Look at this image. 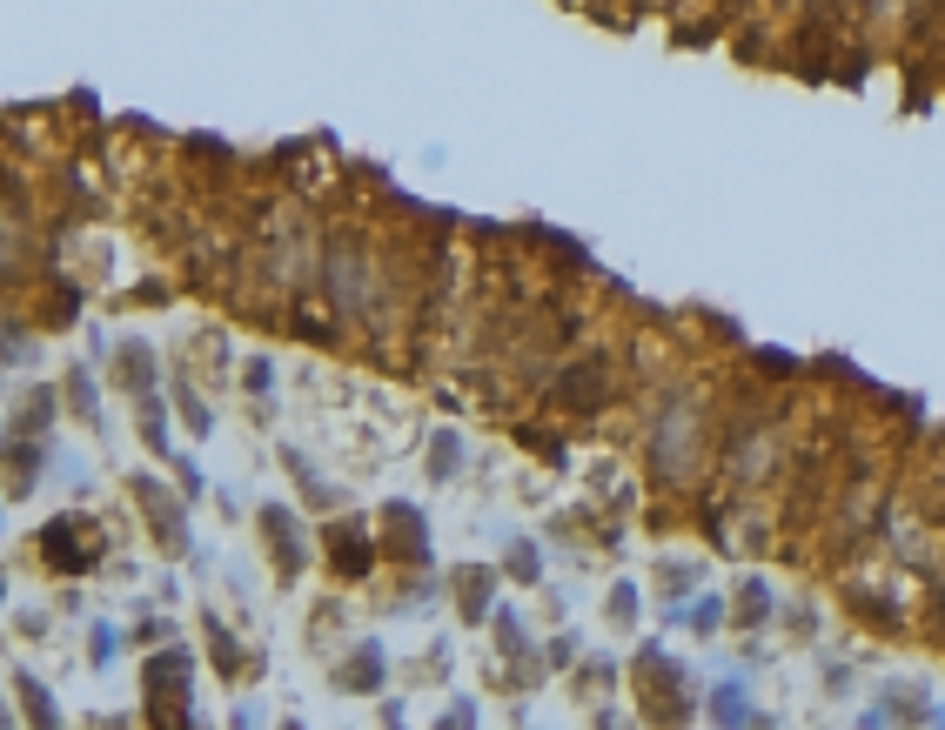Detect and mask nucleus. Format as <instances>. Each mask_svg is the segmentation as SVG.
<instances>
[{"label": "nucleus", "instance_id": "1", "mask_svg": "<svg viewBox=\"0 0 945 730\" xmlns=\"http://www.w3.org/2000/svg\"><path fill=\"white\" fill-rule=\"evenodd\" d=\"M41 550L54 556V563H68V570H88L94 563V550H101V536H94V523L88 516H61L54 530L41 536Z\"/></svg>", "mask_w": 945, "mask_h": 730}, {"label": "nucleus", "instance_id": "2", "mask_svg": "<svg viewBox=\"0 0 945 730\" xmlns=\"http://www.w3.org/2000/svg\"><path fill=\"white\" fill-rule=\"evenodd\" d=\"M135 496H141L148 509H155L161 543H168V550H181V543H188V536H181V509H168V503H161V489H155V483H135Z\"/></svg>", "mask_w": 945, "mask_h": 730}, {"label": "nucleus", "instance_id": "3", "mask_svg": "<svg viewBox=\"0 0 945 730\" xmlns=\"http://www.w3.org/2000/svg\"><path fill=\"white\" fill-rule=\"evenodd\" d=\"M14 697L27 704V717H34V730H61L54 724V704H47V690L34 684V677H14Z\"/></svg>", "mask_w": 945, "mask_h": 730}, {"label": "nucleus", "instance_id": "4", "mask_svg": "<svg viewBox=\"0 0 945 730\" xmlns=\"http://www.w3.org/2000/svg\"><path fill=\"white\" fill-rule=\"evenodd\" d=\"M644 670H651V677H664V684H671V670L657 664V657H644ZM644 704L657 710V684H644ZM664 724H684V704H677L671 690H664Z\"/></svg>", "mask_w": 945, "mask_h": 730}, {"label": "nucleus", "instance_id": "5", "mask_svg": "<svg viewBox=\"0 0 945 730\" xmlns=\"http://www.w3.org/2000/svg\"><path fill=\"white\" fill-rule=\"evenodd\" d=\"M436 730H470V704H456V710H450V724H436Z\"/></svg>", "mask_w": 945, "mask_h": 730}, {"label": "nucleus", "instance_id": "6", "mask_svg": "<svg viewBox=\"0 0 945 730\" xmlns=\"http://www.w3.org/2000/svg\"><path fill=\"white\" fill-rule=\"evenodd\" d=\"M289 730H302V724H289Z\"/></svg>", "mask_w": 945, "mask_h": 730}]
</instances>
